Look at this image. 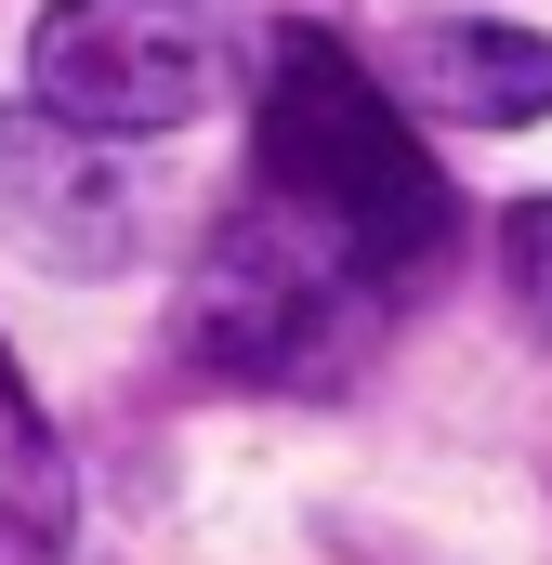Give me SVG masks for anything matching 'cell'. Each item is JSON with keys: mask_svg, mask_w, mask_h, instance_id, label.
Masks as SVG:
<instances>
[{"mask_svg": "<svg viewBox=\"0 0 552 565\" xmlns=\"http://www.w3.org/2000/svg\"><path fill=\"white\" fill-rule=\"evenodd\" d=\"M264 198L302 211L316 237H342L382 289L447 250V184H434L421 132L382 106V79L342 40H316V26H289L276 66H264Z\"/></svg>", "mask_w": 552, "mask_h": 565, "instance_id": "cell-1", "label": "cell"}, {"mask_svg": "<svg viewBox=\"0 0 552 565\" xmlns=\"http://www.w3.org/2000/svg\"><path fill=\"white\" fill-rule=\"evenodd\" d=\"M224 0H53L26 40V106L66 132H184L224 106Z\"/></svg>", "mask_w": 552, "mask_h": 565, "instance_id": "cell-2", "label": "cell"}, {"mask_svg": "<svg viewBox=\"0 0 552 565\" xmlns=\"http://www.w3.org/2000/svg\"><path fill=\"white\" fill-rule=\"evenodd\" d=\"M369 264L342 250V237H316L302 211H251L237 237H211V264H198V355L211 369H237V382H329L342 369V316L369 302Z\"/></svg>", "mask_w": 552, "mask_h": 565, "instance_id": "cell-3", "label": "cell"}, {"mask_svg": "<svg viewBox=\"0 0 552 565\" xmlns=\"http://www.w3.org/2000/svg\"><path fill=\"white\" fill-rule=\"evenodd\" d=\"M0 224L53 277H119L145 237V198L106 132H66L53 106H0Z\"/></svg>", "mask_w": 552, "mask_h": 565, "instance_id": "cell-4", "label": "cell"}, {"mask_svg": "<svg viewBox=\"0 0 552 565\" xmlns=\"http://www.w3.org/2000/svg\"><path fill=\"white\" fill-rule=\"evenodd\" d=\"M408 93L460 132H527L552 119V40L540 26H487V13H447L408 40Z\"/></svg>", "mask_w": 552, "mask_h": 565, "instance_id": "cell-5", "label": "cell"}, {"mask_svg": "<svg viewBox=\"0 0 552 565\" xmlns=\"http://www.w3.org/2000/svg\"><path fill=\"white\" fill-rule=\"evenodd\" d=\"M66 540H79L66 447H53V434H13V447H0V565H66Z\"/></svg>", "mask_w": 552, "mask_h": 565, "instance_id": "cell-6", "label": "cell"}, {"mask_svg": "<svg viewBox=\"0 0 552 565\" xmlns=\"http://www.w3.org/2000/svg\"><path fill=\"white\" fill-rule=\"evenodd\" d=\"M500 277L527 302V329L552 342V198H513V224H500Z\"/></svg>", "mask_w": 552, "mask_h": 565, "instance_id": "cell-7", "label": "cell"}, {"mask_svg": "<svg viewBox=\"0 0 552 565\" xmlns=\"http://www.w3.org/2000/svg\"><path fill=\"white\" fill-rule=\"evenodd\" d=\"M0 408H13V422H26V395H13V369H0Z\"/></svg>", "mask_w": 552, "mask_h": 565, "instance_id": "cell-8", "label": "cell"}]
</instances>
